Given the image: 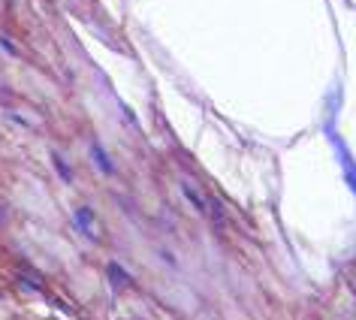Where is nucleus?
I'll use <instances>...</instances> for the list:
<instances>
[{"label":"nucleus","mask_w":356,"mask_h":320,"mask_svg":"<svg viewBox=\"0 0 356 320\" xmlns=\"http://www.w3.org/2000/svg\"><path fill=\"white\" fill-rule=\"evenodd\" d=\"M97 218H94V209L91 206H79L76 209V230H82L88 239H97Z\"/></svg>","instance_id":"nucleus-1"},{"label":"nucleus","mask_w":356,"mask_h":320,"mask_svg":"<svg viewBox=\"0 0 356 320\" xmlns=\"http://www.w3.org/2000/svg\"><path fill=\"white\" fill-rule=\"evenodd\" d=\"M51 160H55V166L60 170V179H64V182H70V179H73V173H70V166L64 163V157H60L58 151H55V154H51Z\"/></svg>","instance_id":"nucleus-6"},{"label":"nucleus","mask_w":356,"mask_h":320,"mask_svg":"<svg viewBox=\"0 0 356 320\" xmlns=\"http://www.w3.org/2000/svg\"><path fill=\"white\" fill-rule=\"evenodd\" d=\"M341 166H344V182L350 184V191L356 193V163H353V157L347 154V148H341Z\"/></svg>","instance_id":"nucleus-3"},{"label":"nucleus","mask_w":356,"mask_h":320,"mask_svg":"<svg viewBox=\"0 0 356 320\" xmlns=\"http://www.w3.org/2000/svg\"><path fill=\"white\" fill-rule=\"evenodd\" d=\"M91 154H94V163H97V166H100V170H103V173H109V175L115 173V166H112V160H109V154H106V151H103L100 145H91Z\"/></svg>","instance_id":"nucleus-5"},{"label":"nucleus","mask_w":356,"mask_h":320,"mask_svg":"<svg viewBox=\"0 0 356 320\" xmlns=\"http://www.w3.org/2000/svg\"><path fill=\"white\" fill-rule=\"evenodd\" d=\"M109 278H112L115 287H133L130 272H127V269H121L118 263H109Z\"/></svg>","instance_id":"nucleus-2"},{"label":"nucleus","mask_w":356,"mask_h":320,"mask_svg":"<svg viewBox=\"0 0 356 320\" xmlns=\"http://www.w3.org/2000/svg\"><path fill=\"white\" fill-rule=\"evenodd\" d=\"M181 193H184V197H188V200H191V206H193V209H197V211H202V215H209V202H206V200H202V197H200V193H197V191H193V188H191V184H188V182H181Z\"/></svg>","instance_id":"nucleus-4"}]
</instances>
